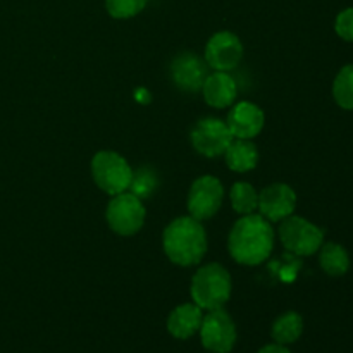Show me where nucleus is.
<instances>
[{"label":"nucleus","instance_id":"nucleus-1","mask_svg":"<svg viewBox=\"0 0 353 353\" xmlns=\"http://www.w3.org/2000/svg\"><path fill=\"white\" fill-rule=\"evenodd\" d=\"M274 247V231L265 217L247 214L234 223L228 238L230 254L238 264L259 265L268 261Z\"/></svg>","mask_w":353,"mask_h":353},{"label":"nucleus","instance_id":"nucleus-2","mask_svg":"<svg viewBox=\"0 0 353 353\" xmlns=\"http://www.w3.org/2000/svg\"><path fill=\"white\" fill-rule=\"evenodd\" d=\"M162 245L169 261L181 268L199 264L207 252V234L195 217H178L164 231Z\"/></svg>","mask_w":353,"mask_h":353},{"label":"nucleus","instance_id":"nucleus-3","mask_svg":"<svg viewBox=\"0 0 353 353\" xmlns=\"http://www.w3.org/2000/svg\"><path fill=\"white\" fill-rule=\"evenodd\" d=\"M190 295L202 310L223 309L231 296V276L221 264H207L195 272Z\"/></svg>","mask_w":353,"mask_h":353},{"label":"nucleus","instance_id":"nucleus-4","mask_svg":"<svg viewBox=\"0 0 353 353\" xmlns=\"http://www.w3.org/2000/svg\"><path fill=\"white\" fill-rule=\"evenodd\" d=\"M92 176L102 192L109 195H119L130 188L133 169L116 152L102 150L93 155L92 159Z\"/></svg>","mask_w":353,"mask_h":353},{"label":"nucleus","instance_id":"nucleus-5","mask_svg":"<svg viewBox=\"0 0 353 353\" xmlns=\"http://www.w3.org/2000/svg\"><path fill=\"white\" fill-rule=\"evenodd\" d=\"M279 238L286 250L302 257L316 254L324 243V233L321 228L293 214L283 219L279 226Z\"/></svg>","mask_w":353,"mask_h":353},{"label":"nucleus","instance_id":"nucleus-6","mask_svg":"<svg viewBox=\"0 0 353 353\" xmlns=\"http://www.w3.org/2000/svg\"><path fill=\"white\" fill-rule=\"evenodd\" d=\"M145 216H147V210H145L141 200L133 193L126 192L114 195L105 212L107 224L110 226V230L121 236L137 234L143 226Z\"/></svg>","mask_w":353,"mask_h":353},{"label":"nucleus","instance_id":"nucleus-7","mask_svg":"<svg viewBox=\"0 0 353 353\" xmlns=\"http://www.w3.org/2000/svg\"><path fill=\"white\" fill-rule=\"evenodd\" d=\"M203 348L210 353H230L238 340L236 326L224 309L209 310L199 330Z\"/></svg>","mask_w":353,"mask_h":353},{"label":"nucleus","instance_id":"nucleus-8","mask_svg":"<svg viewBox=\"0 0 353 353\" xmlns=\"http://www.w3.org/2000/svg\"><path fill=\"white\" fill-rule=\"evenodd\" d=\"M224 188L221 181L214 176H200L195 179L188 193L190 216L196 221L210 219L223 205Z\"/></svg>","mask_w":353,"mask_h":353},{"label":"nucleus","instance_id":"nucleus-9","mask_svg":"<svg viewBox=\"0 0 353 353\" xmlns=\"http://www.w3.org/2000/svg\"><path fill=\"white\" fill-rule=\"evenodd\" d=\"M190 140H192L193 148L203 157H217V155H223L230 147L233 134L226 123L216 117H205L193 126Z\"/></svg>","mask_w":353,"mask_h":353},{"label":"nucleus","instance_id":"nucleus-10","mask_svg":"<svg viewBox=\"0 0 353 353\" xmlns=\"http://www.w3.org/2000/svg\"><path fill=\"white\" fill-rule=\"evenodd\" d=\"M203 57L209 68L216 71H231L243 57V45L231 31H219L207 41Z\"/></svg>","mask_w":353,"mask_h":353},{"label":"nucleus","instance_id":"nucleus-11","mask_svg":"<svg viewBox=\"0 0 353 353\" xmlns=\"http://www.w3.org/2000/svg\"><path fill=\"white\" fill-rule=\"evenodd\" d=\"M296 205V195L292 186L274 183L269 185L259 193V205L261 216L265 217L269 223H278L292 216Z\"/></svg>","mask_w":353,"mask_h":353},{"label":"nucleus","instance_id":"nucleus-12","mask_svg":"<svg viewBox=\"0 0 353 353\" xmlns=\"http://www.w3.org/2000/svg\"><path fill=\"white\" fill-rule=\"evenodd\" d=\"M207 62L193 52H183L171 62V79L183 92H199L207 78Z\"/></svg>","mask_w":353,"mask_h":353},{"label":"nucleus","instance_id":"nucleus-13","mask_svg":"<svg viewBox=\"0 0 353 353\" xmlns=\"http://www.w3.org/2000/svg\"><path fill=\"white\" fill-rule=\"evenodd\" d=\"M265 116L261 107L252 102H240L228 114V128L233 138L238 140H252L264 128Z\"/></svg>","mask_w":353,"mask_h":353},{"label":"nucleus","instance_id":"nucleus-14","mask_svg":"<svg viewBox=\"0 0 353 353\" xmlns=\"http://www.w3.org/2000/svg\"><path fill=\"white\" fill-rule=\"evenodd\" d=\"M202 93L210 107L226 109V107L233 105V102L236 100L238 88L234 79L226 71H217L207 76L202 86Z\"/></svg>","mask_w":353,"mask_h":353},{"label":"nucleus","instance_id":"nucleus-15","mask_svg":"<svg viewBox=\"0 0 353 353\" xmlns=\"http://www.w3.org/2000/svg\"><path fill=\"white\" fill-rule=\"evenodd\" d=\"M202 309L195 303L178 305L168 317V331L176 340H188L199 333L202 326Z\"/></svg>","mask_w":353,"mask_h":353},{"label":"nucleus","instance_id":"nucleus-16","mask_svg":"<svg viewBox=\"0 0 353 353\" xmlns=\"http://www.w3.org/2000/svg\"><path fill=\"white\" fill-rule=\"evenodd\" d=\"M224 155H226L228 168L236 172L252 171L259 162L257 147L250 140L231 141Z\"/></svg>","mask_w":353,"mask_h":353},{"label":"nucleus","instance_id":"nucleus-17","mask_svg":"<svg viewBox=\"0 0 353 353\" xmlns=\"http://www.w3.org/2000/svg\"><path fill=\"white\" fill-rule=\"evenodd\" d=\"M303 333V319L300 314L296 312H285L272 323L271 327V336L274 343L279 345H288L295 343Z\"/></svg>","mask_w":353,"mask_h":353},{"label":"nucleus","instance_id":"nucleus-18","mask_svg":"<svg viewBox=\"0 0 353 353\" xmlns=\"http://www.w3.org/2000/svg\"><path fill=\"white\" fill-rule=\"evenodd\" d=\"M319 264L326 274L343 276L350 269V257L341 245L330 241V243L321 245Z\"/></svg>","mask_w":353,"mask_h":353},{"label":"nucleus","instance_id":"nucleus-19","mask_svg":"<svg viewBox=\"0 0 353 353\" xmlns=\"http://www.w3.org/2000/svg\"><path fill=\"white\" fill-rule=\"evenodd\" d=\"M231 205L241 216H247V214H252L259 205V193L255 192L254 186L250 183L238 181L231 186L230 192Z\"/></svg>","mask_w":353,"mask_h":353},{"label":"nucleus","instance_id":"nucleus-20","mask_svg":"<svg viewBox=\"0 0 353 353\" xmlns=\"http://www.w3.org/2000/svg\"><path fill=\"white\" fill-rule=\"evenodd\" d=\"M159 186V176L150 165H143V168H138L137 171L133 172L131 176V183H130V188L131 193L134 196H138L140 200L145 199H150L152 195L155 193Z\"/></svg>","mask_w":353,"mask_h":353},{"label":"nucleus","instance_id":"nucleus-21","mask_svg":"<svg viewBox=\"0 0 353 353\" xmlns=\"http://www.w3.org/2000/svg\"><path fill=\"white\" fill-rule=\"evenodd\" d=\"M333 97L341 109L353 110V64L345 65L333 83Z\"/></svg>","mask_w":353,"mask_h":353},{"label":"nucleus","instance_id":"nucleus-22","mask_svg":"<svg viewBox=\"0 0 353 353\" xmlns=\"http://www.w3.org/2000/svg\"><path fill=\"white\" fill-rule=\"evenodd\" d=\"M148 0H105V9L114 19H130L147 7Z\"/></svg>","mask_w":353,"mask_h":353},{"label":"nucleus","instance_id":"nucleus-23","mask_svg":"<svg viewBox=\"0 0 353 353\" xmlns=\"http://www.w3.org/2000/svg\"><path fill=\"white\" fill-rule=\"evenodd\" d=\"M334 30L338 37L347 41H353V7L341 10L334 21Z\"/></svg>","mask_w":353,"mask_h":353},{"label":"nucleus","instance_id":"nucleus-24","mask_svg":"<svg viewBox=\"0 0 353 353\" xmlns=\"http://www.w3.org/2000/svg\"><path fill=\"white\" fill-rule=\"evenodd\" d=\"M257 353H292V352H290L285 345L271 343V345H265V347H262Z\"/></svg>","mask_w":353,"mask_h":353}]
</instances>
